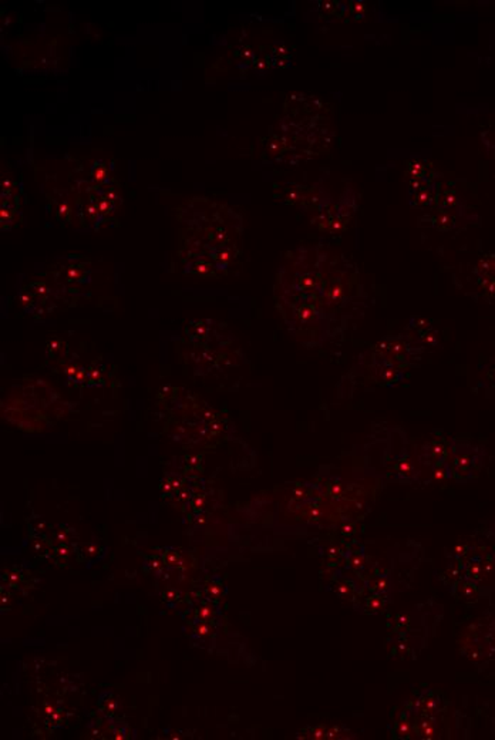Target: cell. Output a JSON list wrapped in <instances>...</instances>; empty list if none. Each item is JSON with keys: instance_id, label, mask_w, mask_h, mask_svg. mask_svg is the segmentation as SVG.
<instances>
[{"instance_id": "cell-2", "label": "cell", "mask_w": 495, "mask_h": 740, "mask_svg": "<svg viewBox=\"0 0 495 740\" xmlns=\"http://www.w3.org/2000/svg\"><path fill=\"white\" fill-rule=\"evenodd\" d=\"M480 466L481 456L478 449L464 446L457 450V454L453 458V470H451V474H454L460 480H467L478 470Z\"/></svg>"}, {"instance_id": "cell-4", "label": "cell", "mask_w": 495, "mask_h": 740, "mask_svg": "<svg viewBox=\"0 0 495 740\" xmlns=\"http://www.w3.org/2000/svg\"><path fill=\"white\" fill-rule=\"evenodd\" d=\"M208 614H209V612H208V609H207V608L201 611V617H202V618H207V617H208Z\"/></svg>"}, {"instance_id": "cell-6", "label": "cell", "mask_w": 495, "mask_h": 740, "mask_svg": "<svg viewBox=\"0 0 495 740\" xmlns=\"http://www.w3.org/2000/svg\"><path fill=\"white\" fill-rule=\"evenodd\" d=\"M46 710H48V713H53V709H52V708H46Z\"/></svg>"}, {"instance_id": "cell-1", "label": "cell", "mask_w": 495, "mask_h": 740, "mask_svg": "<svg viewBox=\"0 0 495 740\" xmlns=\"http://www.w3.org/2000/svg\"><path fill=\"white\" fill-rule=\"evenodd\" d=\"M275 299L288 329L306 348L341 336L366 308L357 266L325 246L286 253L276 277Z\"/></svg>"}, {"instance_id": "cell-3", "label": "cell", "mask_w": 495, "mask_h": 740, "mask_svg": "<svg viewBox=\"0 0 495 740\" xmlns=\"http://www.w3.org/2000/svg\"><path fill=\"white\" fill-rule=\"evenodd\" d=\"M198 632H200V633H202V635H204V633H207V632H208V626H207V625H201V626L198 628Z\"/></svg>"}, {"instance_id": "cell-5", "label": "cell", "mask_w": 495, "mask_h": 740, "mask_svg": "<svg viewBox=\"0 0 495 740\" xmlns=\"http://www.w3.org/2000/svg\"><path fill=\"white\" fill-rule=\"evenodd\" d=\"M211 591H212V594H218V592H220V591H218V588H215V586H212V588H211Z\"/></svg>"}]
</instances>
